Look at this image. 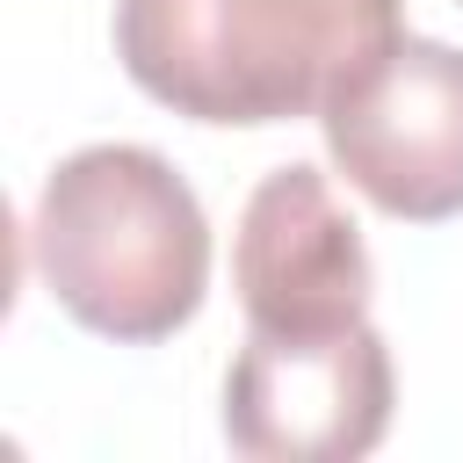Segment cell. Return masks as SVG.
Masks as SVG:
<instances>
[{
  "mask_svg": "<svg viewBox=\"0 0 463 463\" xmlns=\"http://www.w3.org/2000/svg\"><path fill=\"white\" fill-rule=\"evenodd\" d=\"M232 289L253 333H340L369 318V246L362 224L340 210L333 181L304 159L275 166L232 239Z\"/></svg>",
  "mask_w": 463,
  "mask_h": 463,
  "instance_id": "5b68a950",
  "label": "cell"
},
{
  "mask_svg": "<svg viewBox=\"0 0 463 463\" xmlns=\"http://www.w3.org/2000/svg\"><path fill=\"white\" fill-rule=\"evenodd\" d=\"M29 253L65 318L123 347L181 333L210 289V217L152 145L58 159L29 217Z\"/></svg>",
  "mask_w": 463,
  "mask_h": 463,
  "instance_id": "7a4b0ae2",
  "label": "cell"
},
{
  "mask_svg": "<svg viewBox=\"0 0 463 463\" xmlns=\"http://www.w3.org/2000/svg\"><path fill=\"white\" fill-rule=\"evenodd\" d=\"M391 347L383 333H253L224 376V441L253 463H354L391 427Z\"/></svg>",
  "mask_w": 463,
  "mask_h": 463,
  "instance_id": "3957f363",
  "label": "cell"
},
{
  "mask_svg": "<svg viewBox=\"0 0 463 463\" xmlns=\"http://www.w3.org/2000/svg\"><path fill=\"white\" fill-rule=\"evenodd\" d=\"M405 36V0H116V58L188 123H297Z\"/></svg>",
  "mask_w": 463,
  "mask_h": 463,
  "instance_id": "6da1fadb",
  "label": "cell"
},
{
  "mask_svg": "<svg viewBox=\"0 0 463 463\" xmlns=\"http://www.w3.org/2000/svg\"><path fill=\"white\" fill-rule=\"evenodd\" d=\"M456 7H463V0H456Z\"/></svg>",
  "mask_w": 463,
  "mask_h": 463,
  "instance_id": "8992f818",
  "label": "cell"
},
{
  "mask_svg": "<svg viewBox=\"0 0 463 463\" xmlns=\"http://www.w3.org/2000/svg\"><path fill=\"white\" fill-rule=\"evenodd\" d=\"M333 166L398 224L463 217V51L398 36L362 80L326 101Z\"/></svg>",
  "mask_w": 463,
  "mask_h": 463,
  "instance_id": "277c9868",
  "label": "cell"
}]
</instances>
